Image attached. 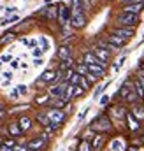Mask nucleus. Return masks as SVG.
<instances>
[{
    "instance_id": "nucleus-1",
    "label": "nucleus",
    "mask_w": 144,
    "mask_h": 151,
    "mask_svg": "<svg viewBox=\"0 0 144 151\" xmlns=\"http://www.w3.org/2000/svg\"><path fill=\"white\" fill-rule=\"evenodd\" d=\"M90 128H91L95 134H109V132H112L114 125H112V121H111L109 116L102 114V116H99V118L90 125Z\"/></svg>"
},
{
    "instance_id": "nucleus-2",
    "label": "nucleus",
    "mask_w": 144,
    "mask_h": 151,
    "mask_svg": "<svg viewBox=\"0 0 144 151\" xmlns=\"http://www.w3.org/2000/svg\"><path fill=\"white\" fill-rule=\"evenodd\" d=\"M127 114L128 111L123 107V106H114V107H111L109 109V118H111V121H112V125H127Z\"/></svg>"
},
{
    "instance_id": "nucleus-3",
    "label": "nucleus",
    "mask_w": 144,
    "mask_h": 151,
    "mask_svg": "<svg viewBox=\"0 0 144 151\" xmlns=\"http://www.w3.org/2000/svg\"><path fill=\"white\" fill-rule=\"evenodd\" d=\"M118 27H128V28H135L139 25V16L137 14H130V12H120L116 18Z\"/></svg>"
},
{
    "instance_id": "nucleus-4",
    "label": "nucleus",
    "mask_w": 144,
    "mask_h": 151,
    "mask_svg": "<svg viewBox=\"0 0 144 151\" xmlns=\"http://www.w3.org/2000/svg\"><path fill=\"white\" fill-rule=\"evenodd\" d=\"M48 141H49V134H40V135H37L34 137L32 141H28V150L30 151H40L42 148H46V144H48Z\"/></svg>"
},
{
    "instance_id": "nucleus-5",
    "label": "nucleus",
    "mask_w": 144,
    "mask_h": 151,
    "mask_svg": "<svg viewBox=\"0 0 144 151\" xmlns=\"http://www.w3.org/2000/svg\"><path fill=\"white\" fill-rule=\"evenodd\" d=\"M46 113H48L49 121H51L53 125H58V127H62V125L65 123V119H67V113L62 111V109H49V111H46Z\"/></svg>"
},
{
    "instance_id": "nucleus-6",
    "label": "nucleus",
    "mask_w": 144,
    "mask_h": 151,
    "mask_svg": "<svg viewBox=\"0 0 144 151\" xmlns=\"http://www.w3.org/2000/svg\"><path fill=\"white\" fill-rule=\"evenodd\" d=\"M71 18H72V9L71 7H65L63 4L58 5V21L62 27H65L67 23H71Z\"/></svg>"
},
{
    "instance_id": "nucleus-7",
    "label": "nucleus",
    "mask_w": 144,
    "mask_h": 151,
    "mask_svg": "<svg viewBox=\"0 0 144 151\" xmlns=\"http://www.w3.org/2000/svg\"><path fill=\"white\" fill-rule=\"evenodd\" d=\"M127 128L132 132V134H137V132H141V128H143V123L134 116L132 113L127 114Z\"/></svg>"
},
{
    "instance_id": "nucleus-8",
    "label": "nucleus",
    "mask_w": 144,
    "mask_h": 151,
    "mask_svg": "<svg viewBox=\"0 0 144 151\" xmlns=\"http://www.w3.org/2000/svg\"><path fill=\"white\" fill-rule=\"evenodd\" d=\"M67 88H69V83H67V81H63V83H60V84H55V86L49 90V95H51L53 99H63V95H65Z\"/></svg>"
},
{
    "instance_id": "nucleus-9",
    "label": "nucleus",
    "mask_w": 144,
    "mask_h": 151,
    "mask_svg": "<svg viewBox=\"0 0 144 151\" xmlns=\"http://www.w3.org/2000/svg\"><path fill=\"white\" fill-rule=\"evenodd\" d=\"M107 150L109 151H128V148H127V144H125V139H123V137H114V139H111Z\"/></svg>"
},
{
    "instance_id": "nucleus-10",
    "label": "nucleus",
    "mask_w": 144,
    "mask_h": 151,
    "mask_svg": "<svg viewBox=\"0 0 144 151\" xmlns=\"http://www.w3.org/2000/svg\"><path fill=\"white\" fill-rule=\"evenodd\" d=\"M134 32H135V28H128V27H116V28L112 30V34H114V35L125 39V40H128V39L132 37V35H134Z\"/></svg>"
},
{
    "instance_id": "nucleus-11",
    "label": "nucleus",
    "mask_w": 144,
    "mask_h": 151,
    "mask_svg": "<svg viewBox=\"0 0 144 151\" xmlns=\"http://www.w3.org/2000/svg\"><path fill=\"white\" fill-rule=\"evenodd\" d=\"M7 134H9L11 139H16V137H21V135H23V130L19 128L18 121H11V123L7 125Z\"/></svg>"
},
{
    "instance_id": "nucleus-12",
    "label": "nucleus",
    "mask_w": 144,
    "mask_h": 151,
    "mask_svg": "<svg viewBox=\"0 0 144 151\" xmlns=\"http://www.w3.org/2000/svg\"><path fill=\"white\" fill-rule=\"evenodd\" d=\"M71 23H72L74 28H83V27L86 25V16H84V12H76V14H72Z\"/></svg>"
},
{
    "instance_id": "nucleus-13",
    "label": "nucleus",
    "mask_w": 144,
    "mask_h": 151,
    "mask_svg": "<svg viewBox=\"0 0 144 151\" xmlns=\"http://www.w3.org/2000/svg\"><path fill=\"white\" fill-rule=\"evenodd\" d=\"M144 9V2H135V4H127V5H123V12H130V14H137L139 16V12Z\"/></svg>"
},
{
    "instance_id": "nucleus-14",
    "label": "nucleus",
    "mask_w": 144,
    "mask_h": 151,
    "mask_svg": "<svg viewBox=\"0 0 144 151\" xmlns=\"http://www.w3.org/2000/svg\"><path fill=\"white\" fill-rule=\"evenodd\" d=\"M83 63H86V65H100V67H107L106 63H102L91 51L90 53H84V56H83Z\"/></svg>"
},
{
    "instance_id": "nucleus-15",
    "label": "nucleus",
    "mask_w": 144,
    "mask_h": 151,
    "mask_svg": "<svg viewBox=\"0 0 144 151\" xmlns=\"http://www.w3.org/2000/svg\"><path fill=\"white\" fill-rule=\"evenodd\" d=\"M18 125H19V128H21L23 134H25V132H28V130L34 127V119H32L30 116H19V118H18Z\"/></svg>"
},
{
    "instance_id": "nucleus-16",
    "label": "nucleus",
    "mask_w": 144,
    "mask_h": 151,
    "mask_svg": "<svg viewBox=\"0 0 144 151\" xmlns=\"http://www.w3.org/2000/svg\"><path fill=\"white\" fill-rule=\"evenodd\" d=\"M102 63H107V62H111V53H109L107 49H104V47H95L93 51H91Z\"/></svg>"
},
{
    "instance_id": "nucleus-17",
    "label": "nucleus",
    "mask_w": 144,
    "mask_h": 151,
    "mask_svg": "<svg viewBox=\"0 0 144 151\" xmlns=\"http://www.w3.org/2000/svg\"><path fill=\"white\" fill-rule=\"evenodd\" d=\"M106 141H107L106 134H97V135L93 137V141H91V146H93V151H100L102 148H104Z\"/></svg>"
},
{
    "instance_id": "nucleus-18",
    "label": "nucleus",
    "mask_w": 144,
    "mask_h": 151,
    "mask_svg": "<svg viewBox=\"0 0 144 151\" xmlns=\"http://www.w3.org/2000/svg\"><path fill=\"white\" fill-rule=\"evenodd\" d=\"M56 79H58V72L53 70V69L46 70L44 74L40 76V83H55L56 84Z\"/></svg>"
},
{
    "instance_id": "nucleus-19",
    "label": "nucleus",
    "mask_w": 144,
    "mask_h": 151,
    "mask_svg": "<svg viewBox=\"0 0 144 151\" xmlns=\"http://www.w3.org/2000/svg\"><path fill=\"white\" fill-rule=\"evenodd\" d=\"M130 113L134 114L141 123L144 121V104H132V109H130Z\"/></svg>"
},
{
    "instance_id": "nucleus-20",
    "label": "nucleus",
    "mask_w": 144,
    "mask_h": 151,
    "mask_svg": "<svg viewBox=\"0 0 144 151\" xmlns=\"http://www.w3.org/2000/svg\"><path fill=\"white\" fill-rule=\"evenodd\" d=\"M106 40H107L109 44H112L114 47H121V46H125L128 40H125V39L118 37V35H114V34H109L107 37H106Z\"/></svg>"
},
{
    "instance_id": "nucleus-21",
    "label": "nucleus",
    "mask_w": 144,
    "mask_h": 151,
    "mask_svg": "<svg viewBox=\"0 0 144 151\" xmlns=\"http://www.w3.org/2000/svg\"><path fill=\"white\" fill-rule=\"evenodd\" d=\"M58 56H60L62 60H69V58H71V47L62 46V47L58 49Z\"/></svg>"
},
{
    "instance_id": "nucleus-22",
    "label": "nucleus",
    "mask_w": 144,
    "mask_h": 151,
    "mask_svg": "<svg viewBox=\"0 0 144 151\" xmlns=\"http://www.w3.org/2000/svg\"><path fill=\"white\" fill-rule=\"evenodd\" d=\"M77 151H93V146H91L90 141L81 139V142H79V146H77Z\"/></svg>"
},
{
    "instance_id": "nucleus-23",
    "label": "nucleus",
    "mask_w": 144,
    "mask_h": 151,
    "mask_svg": "<svg viewBox=\"0 0 144 151\" xmlns=\"http://www.w3.org/2000/svg\"><path fill=\"white\" fill-rule=\"evenodd\" d=\"M37 121H39L44 128L51 123V121H49V118H48V113H39V114H37Z\"/></svg>"
},
{
    "instance_id": "nucleus-24",
    "label": "nucleus",
    "mask_w": 144,
    "mask_h": 151,
    "mask_svg": "<svg viewBox=\"0 0 144 151\" xmlns=\"http://www.w3.org/2000/svg\"><path fill=\"white\" fill-rule=\"evenodd\" d=\"M91 84H93L91 81H88V79H86L84 76H81V81H79V86H81V88H83L84 91H86V90H90V88H91Z\"/></svg>"
},
{
    "instance_id": "nucleus-25",
    "label": "nucleus",
    "mask_w": 144,
    "mask_h": 151,
    "mask_svg": "<svg viewBox=\"0 0 144 151\" xmlns=\"http://www.w3.org/2000/svg\"><path fill=\"white\" fill-rule=\"evenodd\" d=\"M134 90H135V93L139 95V99H144V88L141 86V83H139L137 79L134 81Z\"/></svg>"
},
{
    "instance_id": "nucleus-26",
    "label": "nucleus",
    "mask_w": 144,
    "mask_h": 151,
    "mask_svg": "<svg viewBox=\"0 0 144 151\" xmlns=\"http://www.w3.org/2000/svg\"><path fill=\"white\" fill-rule=\"evenodd\" d=\"M11 40H14V34H12V32H7V34H4L2 39H0V46H4V44H7V42H11Z\"/></svg>"
},
{
    "instance_id": "nucleus-27",
    "label": "nucleus",
    "mask_w": 144,
    "mask_h": 151,
    "mask_svg": "<svg viewBox=\"0 0 144 151\" xmlns=\"http://www.w3.org/2000/svg\"><path fill=\"white\" fill-rule=\"evenodd\" d=\"M95 135H97V134H95L91 128H88V130H84V132H83V139H84V141H90V142L93 141V137H95Z\"/></svg>"
},
{
    "instance_id": "nucleus-28",
    "label": "nucleus",
    "mask_w": 144,
    "mask_h": 151,
    "mask_svg": "<svg viewBox=\"0 0 144 151\" xmlns=\"http://www.w3.org/2000/svg\"><path fill=\"white\" fill-rule=\"evenodd\" d=\"M109 83H111V81H107L106 84H100V86H99V88L95 90V93H93V99H99V97L102 95V91H104V90H106V88L109 86Z\"/></svg>"
},
{
    "instance_id": "nucleus-29",
    "label": "nucleus",
    "mask_w": 144,
    "mask_h": 151,
    "mask_svg": "<svg viewBox=\"0 0 144 151\" xmlns=\"http://www.w3.org/2000/svg\"><path fill=\"white\" fill-rule=\"evenodd\" d=\"M137 99H139V95H137L135 91H132V93L125 99V102H128V104H135V102H137Z\"/></svg>"
},
{
    "instance_id": "nucleus-30",
    "label": "nucleus",
    "mask_w": 144,
    "mask_h": 151,
    "mask_svg": "<svg viewBox=\"0 0 144 151\" xmlns=\"http://www.w3.org/2000/svg\"><path fill=\"white\" fill-rule=\"evenodd\" d=\"M42 55H44V49H42V47H34V49H32V56H34V58H40Z\"/></svg>"
},
{
    "instance_id": "nucleus-31",
    "label": "nucleus",
    "mask_w": 144,
    "mask_h": 151,
    "mask_svg": "<svg viewBox=\"0 0 144 151\" xmlns=\"http://www.w3.org/2000/svg\"><path fill=\"white\" fill-rule=\"evenodd\" d=\"M18 19H19V16H16V14H14V16H11V18H7V19H4V21H2V25L5 27V25H11L12 21H18Z\"/></svg>"
},
{
    "instance_id": "nucleus-32",
    "label": "nucleus",
    "mask_w": 144,
    "mask_h": 151,
    "mask_svg": "<svg viewBox=\"0 0 144 151\" xmlns=\"http://www.w3.org/2000/svg\"><path fill=\"white\" fill-rule=\"evenodd\" d=\"M39 42L42 44V49H44V51H46V49H49V40H48L46 37H39Z\"/></svg>"
},
{
    "instance_id": "nucleus-33",
    "label": "nucleus",
    "mask_w": 144,
    "mask_h": 151,
    "mask_svg": "<svg viewBox=\"0 0 144 151\" xmlns=\"http://www.w3.org/2000/svg\"><path fill=\"white\" fill-rule=\"evenodd\" d=\"M83 93H84V90L81 86H74V97H81Z\"/></svg>"
},
{
    "instance_id": "nucleus-34",
    "label": "nucleus",
    "mask_w": 144,
    "mask_h": 151,
    "mask_svg": "<svg viewBox=\"0 0 144 151\" xmlns=\"http://www.w3.org/2000/svg\"><path fill=\"white\" fill-rule=\"evenodd\" d=\"M2 144H5V146H9V148H14V146H16V141H14V139H5Z\"/></svg>"
},
{
    "instance_id": "nucleus-35",
    "label": "nucleus",
    "mask_w": 144,
    "mask_h": 151,
    "mask_svg": "<svg viewBox=\"0 0 144 151\" xmlns=\"http://www.w3.org/2000/svg\"><path fill=\"white\" fill-rule=\"evenodd\" d=\"M12 60V56L11 55H2V58H0V62L2 63H7V62H11Z\"/></svg>"
},
{
    "instance_id": "nucleus-36",
    "label": "nucleus",
    "mask_w": 144,
    "mask_h": 151,
    "mask_svg": "<svg viewBox=\"0 0 144 151\" xmlns=\"http://www.w3.org/2000/svg\"><path fill=\"white\" fill-rule=\"evenodd\" d=\"M88 111H90V107H84V109H83V113L79 114V118H77V119H79V121H83V119H84V116L88 114Z\"/></svg>"
},
{
    "instance_id": "nucleus-37",
    "label": "nucleus",
    "mask_w": 144,
    "mask_h": 151,
    "mask_svg": "<svg viewBox=\"0 0 144 151\" xmlns=\"http://www.w3.org/2000/svg\"><path fill=\"white\" fill-rule=\"evenodd\" d=\"M107 102H109V97H107V95H104V97H100V106H106Z\"/></svg>"
},
{
    "instance_id": "nucleus-38",
    "label": "nucleus",
    "mask_w": 144,
    "mask_h": 151,
    "mask_svg": "<svg viewBox=\"0 0 144 151\" xmlns=\"http://www.w3.org/2000/svg\"><path fill=\"white\" fill-rule=\"evenodd\" d=\"M16 90H18V93H19V95H23V93L27 91V86H23V84H21V86H18Z\"/></svg>"
},
{
    "instance_id": "nucleus-39",
    "label": "nucleus",
    "mask_w": 144,
    "mask_h": 151,
    "mask_svg": "<svg viewBox=\"0 0 144 151\" xmlns=\"http://www.w3.org/2000/svg\"><path fill=\"white\" fill-rule=\"evenodd\" d=\"M4 79H5V81H11V77H12V72H9V70H7V72H4Z\"/></svg>"
},
{
    "instance_id": "nucleus-40",
    "label": "nucleus",
    "mask_w": 144,
    "mask_h": 151,
    "mask_svg": "<svg viewBox=\"0 0 144 151\" xmlns=\"http://www.w3.org/2000/svg\"><path fill=\"white\" fill-rule=\"evenodd\" d=\"M16 12V7H7L5 9V14H14Z\"/></svg>"
},
{
    "instance_id": "nucleus-41",
    "label": "nucleus",
    "mask_w": 144,
    "mask_h": 151,
    "mask_svg": "<svg viewBox=\"0 0 144 151\" xmlns=\"http://www.w3.org/2000/svg\"><path fill=\"white\" fill-rule=\"evenodd\" d=\"M11 67H12V69H18V67H19V62H18V60H12V62H11Z\"/></svg>"
},
{
    "instance_id": "nucleus-42",
    "label": "nucleus",
    "mask_w": 144,
    "mask_h": 151,
    "mask_svg": "<svg viewBox=\"0 0 144 151\" xmlns=\"http://www.w3.org/2000/svg\"><path fill=\"white\" fill-rule=\"evenodd\" d=\"M135 2H141V0H123L125 5H127V4H135Z\"/></svg>"
},
{
    "instance_id": "nucleus-43",
    "label": "nucleus",
    "mask_w": 144,
    "mask_h": 151,
    "mask_svg": "<svg viewBox=\"0 0 144 151\" xmlns=\"http://www.w3.org/2000/svg\"><path fill=\"white\" fill-rule=\"evenodd\" d=\"M40 63H42V60H40V58H35V60H34V65H40Z\"/></svg>"
},
{
    "instance_id": "nucleus-44",
    "label": "nucleus",
    "mask_w": 144,
    "mask_h": 151,
    "mask_svg": "<svg viewBox=\"0 0 144 151\" xmlns=\"http://www.w3.org/2000/svg\"><path fill=\"white\" fill-rule=\"evenodd\" d=\"M141 142L144 144V132H143V135H141Z\"/></svg>"
},
{
    "instance_id": "nucleus-45",
    "label": "nucleus",
    "mask_w": 144,
    "mask_h": 151,
    "mask_svg": "<svg viewBox=\"0 0 144 151\" xmlns=\"http://www.w3.org/2000/svg\"><path fill=\"white\" fill-rule=\"evenodd\" d=\"M2 111H4V106H2V104H0V113H2Z\"/></svg>"
},
{
    "instance_id": "nucleus-46",
    "label": "nucleus",
    "mask_w": 144,
    "mask_h": 151,
    "mask_svg": "<svg viewBox=\"0 0 144 151\" xmlns=\"http://www.w3.org/2000/svg\"><path fill=\"white\" fill-rule=\"evenodd\" d=\"M2 65H4V63H2V62H0V70H2Z\"/></svg>"
},
{
    "instance_id": "nucleus-47",
    "label": "nucleus",
    "mask_w": 144,
    "mask_h": 151,
    "mask_svg": "<svg viewBox=\"0 0 144 151\" xmlns=\"http://www.w3.org/2000/svg\"><path fill=\"white\" fill-rule=\"evenodd\" d=\"M143 104H144V99H143Z\"/></svg>"
}]
</instances>
